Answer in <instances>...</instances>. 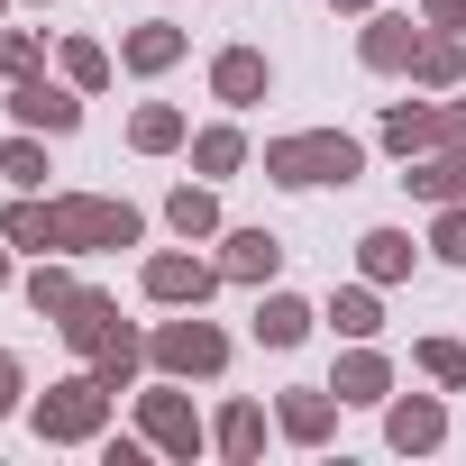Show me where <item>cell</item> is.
Returning <instances> with one entry per match:
<instances>
[{
    "mask_svg": "<svg viewBox=\"0 0 466 466\" xmlns=\"http://www.w3.org/2000/svg\"><path fill=\"white\" fill-rule=\"evenodd\" d=\"M357 174H366V137H348V128L266 137V183H284V192H320V183H357Z\"/></svg>",
    "mask_w": 466,
    "mask_h": 466,
    "instance_id": "6da1fadb",
    "label": "cell"
},
{
    "mask_svg": "<svg viewBox=\"0 0 466 466\" xmlns=\"http://www.w3.org/2000/svg\"><path fill=\"white\" fill-rule=\"evenodd\" d=\"M147 210L119 192H56V257H101V248H137Z\"/></svg>",
    "mask_w": 466,
    "mask_h": 466,
    "instance_id": "7a4b0ae2",
    "label": "cell"
},
{
    "mask_svg": "<svg viewBox=\"0 0 466 466\" xmlns=\"http://www.w3.org/2000/svg\"><path fill=\"white\" fill-rule=\"evenodd\" d=\"M28 430L46 439V448H83V439H101L110 430V384L83 366V375H65V384H46L37 402H28Z\"/></svg>",
    "mask_w": 466,
    "mask_h": 466,
    "instance_id": "3957f363",
    "label": "cell"
},
{
    "mask_svg": "<svg viewBox=\"0 0 466 466\" xmlns=\"http://www.w3.org/2000/svg\"><path fill=\"white\" fill-rule=\"evenodd\" d=\"M147 366H156V375H183V384H210V375L228 366V329H210L201 311L156 320V329H147Z\"/></svg>",
    "mask_w": 466,
    "mask_h": 466,
    "instance_id": "277c9868",
    "label": "cell"
},
{
    "mask_svg": "<svg viewBox=\"0 0 466 466\" xmlns=\"http://www.w3.org/2000/svg\"><path fill=\"white\" fill-rule=\"evenodd\" d=\"M137 430H147V439H156L165 457H183V466H192V457L210 448V420L192 411L183 375H165V384H147V393H137Z\"/></svg>",
    "mask_w": 466,
    "mask_h": 466,
    "instance_id": "5b68a950",
    "label": "cell"
},
{
    "mask_svg": "<svg viewBox=\"0 0 466 466\" xmlns=\"http://www.w3.org/2000/svg\"><path fill=\"white\" fill-rule=\"evenodd\" d=\"M137 284H147V302H165V311H201L228 275H219V257H192V238H183V248L147 257V275H137Z\"/></svg>",
    "mask_w": 466,
    "mask_h": 466,
    "instance_id": "8992f818",
    "label": "cell"
},
{
    "mask_svg": "<svg viewBox=\"0 0 466 466\" xmlns=\"http://www.w3.org/2000/svg\"><path fill=\"white\" fill-rule=\"evenodd\" d=\"M83 101H92V92H74V83H46V74L10 83V119H19V128H37V137H74V128H83Z\"/></svg>",
    "mask_w": 466,
    "mask_h": 466,
    "instance_id": "52a82bcc",
    "label": "cell"
},
{
    "mask_svg": "<svg viewBox=\"0 0 466 466\" xmlns=\"http://www.w3.org/2000/svg\"><path fill=\"white\" fill-rule=\"evenodd\" d=\"M420 37H430V19H402V10H366V28H357V65H366V74H411Z\"/></svg>",
    "mask_w": 466,
    "mask_h": 466,
    "instance_id": "ba28073f",
    "label": "cell"
},
{
    "mask_svg": "<svg viewBox=\"0 0 466 466\" xmlns=\"http://www.w3.org/2000/svg\"><path fill=\"white\" fill-rule=\"evenodd\" d=\"M329 393H339L348 411H384V402H393V357H384L375 339H348V357H339Z\"/></svg>",
    "mask_w": 466,
    "mask_h": 466,
    "instance_id": "9c48e42d",
    "label": "cell"
},
{
    "mask_svg": "<svg viewBox=\"0 0 466 466\" xmlns=\"http://www.w3.org/2000/svg\"><path fill=\"white\" fill-rule=\"evenodd\" d=\"M266 92H275L266 46H219V56H210V101H219V110H257Z\"/></svg>",
    "mask_w": 466,
    "mask_h": 466,
    "instance_id": "30bf717a",
    "label": "cell"
},
{
    "mask_svg": "<svg viewBox=\"0 0 466 466\" xmlns=\"http://www.w3.org/2000/svg\"><path fill=\"white\" fill-rule=\"evenodd\" d=\"M219 275L266 293V284L284 275V238H275V228H219Z\"/></svg>",
    "mask_w": 466,
    "mask_h": 466,
    "instance_id": "8fae6325",
    "label": "cell"
},
{
    "mask_svg": "<svg viewBox=\"0 0 466 466\" xmlns=\"http://www.w3.org/2000/svg\"><path fill=\"white\" fill-rule=\"evenodd\" d=\"M119 329H128V320H119V302H110V293H92V284H83V293H74V302L56 311V339H65L74 357H101V348H110Z\"/></svg>",
    "mask_w": 466,
    "mask_h": 466,
    "instance_id": "7c38bea8",
    "label": "cell"
},
{
    "mask_svg": "<svg viewBox=\"0 0 466 466\" xmlns=\"http://www.w3.org/2000/svg\"><path fill=\"white\" fill-rule=\"evenodd\" d=\"M384 439H393L402 457H430V448L448 439V402H439V393H393V402H384Z\"/></svg>",
    "mask_w": 466,
    "mask_h": 466,
    "instance_id": "4fadbf2b",
    "label": "cell"
},
{
    "mask_svg": "<svg viewBox=\"0 0 466 466\" xmlns=\"http://www.w3.org/2000/svg\"><path fill=\"white\" fill-rule=\"evenodd\" d=\"M339 411H348V402H339L329 384H293V393L275 402V430H284L293 448H320V439L339 430Z\"/></svg>",
    "mask_w": 466,
    "mask_h": 466,
    "instance_id": "5bb4252c",
    "label": "cell"
},
{
    "mask_svg": "<svg viewBox=\"0 0 466 466\" xmlns=\"http://www.w3.org/2000/svg\"><path fill=\"white\" fill-rule=\"evenodd\" d=\"M248 329H257V348H302V339L320 329V311H311L302 293L266 284V293H257V320H248Z\"/></svg>",
    "mask_w": 466,
    "mask_h": 466,
    "instance_id": "9a60e30c",
    "label": "cell"
},
{
    "mask_svg": "<svg viewBox=\"0 0 466 466\" xmlns=\"http://www.w3.org/2000/svg\"><path fill=\"white\" fill-rule=\"evenodd\" d=\"M183 46H192V37H183V28H174V19H137V28H128V37H119V65H128V74H147V83H156V74H174V65H183Z\"/></svg>",
    "mask_w": 466,
    "mask_h": 466,
    "instance_id": "2e32d148",
    "label": "cell"
},
{
    "mask_svg": "<svg viewBox=\"0 0 466 466\" xmlns=\"http://www.w3.org/2000/svg\"><path fill=\"white\" fill-rule=\"evenodd\" d=\"M411 266H420L411 228H366V238H357V275H366V284H402Z\"/></svg>",
    "mask_w": 466,
    "mask_h": 466,
    "instance_id": "e0dca14e",
    "label": "cell"
},
{
    "mask_svg": "<svg viewBox=\"0 0 466 466\" xmlns=\"http://www.w3.org/2000/svg\"><path fill=\"white\" fill-rule=\"evenodd\" d=\"M430 147H439V101H393V110H384V156L411 165V156H430Z\"/></svg>",
    "mask_w": 466,
    "mask_h": 466,
    "instance_id": "ac0fdd59",
    "label": "cell"
},
{
    "mask_svg": "<svg viewBox=\"0 0 466 466\" xmlns=\"http://www.w3.org/2000/svg\"><path fill=\"white\" fill-rule=\"evenodd\" d=\"M0 238L28 248V257H56V201L46 192H19L10 210H0Z\"/></svg>",
    "mask_w": 466,
    "mask_h": 466,
    "instance_id": "d6986e66",
    "label": "cell"
},
{
    "mask_svg": "<svg viewBox=\"0 0 466 466\" xmlns=\"http://www.w3.org/2000/svg\"><path fill=\"white\" fill-rule=\"evenodd\" d=\"M238 165H248V128H238V119H210V128H192V174H201V183L238 174Z\"/></svg>",
    "mask_w": 466,
    "mask_h": 466,
    "instance_id": "ffe728a7",
    "label": "cell"
},
{
    "mask_svg": "<svg viewBox=\"0 0 466 466\" xmlns=\"http://www.w3.org/2000/svg\"><path fill=\"white\" fill-rule=\"evenodd\" d=\"M165 228L192 238V248L219 238V192H210V183H174V192H165Z\"/></svg>",
    "mask_w": 466,
    "mask_h": 466,
    "instance_id": "44dd1931",
    "label": "cell"
},
{
    "mask_svg": "<svg viewBox=\"0 0 466 466\" xmlns=\"http://www.w3.org/2000/svg\"><path fill=\"white\" fill-rule=\"evenodd\" d=\"M411 83H420V92H457V83H466V37L430 28V37H420V56H411Z\"/></svg>",
    "mask_w": 466,
    "mask_h": 466,
    "instance_id": "7402d4cb",
    "label": "cell"
},
{
    "mask_svg": "<svg viewBox=\"0 0 466 466\" xmlns=\"http://www.w3.org/2000/svg\"><path fill=\"white\" fill-rule=\"evenodd\" d=\"M128 147H137V156H174V147H192V119H183L174 101H137V119H128Z\"/></svg>",
    "mask_w": 466,
    "mask_h": 466,
    "instance_id": "603a6c76",
    "label": "cell"
},
{
    "mask_svg": "<svg viewBox=\"0 0 466 466\" xmlns=\"http://www.w3.org/2000/svg\"><path fill=\"white\" fill-rule=\"evenodd\" d=\"M402 183H411L430 210H439V201H466V156H457V147H430V156H411Z\"/></svg>",
    "mask_w": 466,
    "mask_h": 466,
    "instance_id": "cb8c5ba5",
    "label": "cell"
},
{
    "mask_svg": "<svg viewBox=\"0 0 466 466\" xmlns=\"http://www.w3.org/2000/svg\"><path fill=\"white\" fill-rule=\"evenodd\" d=\"M210 448H219L228 466H248V457L266 448V402H228V411L210 420Z\"/></svg>",
    "mask_w": 466,
    "mask_h": 466,
    "instance_id": "d4e9b609",
    "label": "cell"
},
{
    "mask_svg": "<svg viewBox=\"0 0 466 466\" xmlns=\"http://www.w3.org/2000/svg\"><path fill=\"white\" fill-rule=\"evenodd\" d=\"M56 74H65L74 92H110V74H119V56H110L101 37H65V46H56Z\"/></svg>",
    "mask_w": 466,
    "mask_h": 466,
    "instance_id": "484cf974",
    "label": "cell"
},
{
    "mask_svg": "<svg viewBox=\"0 0 466 466\" xmlns=\"http://www.w3.org/2000/svg\"><path fill=\"white\" fill-rule=\"evenodd\" d=\"M375 293H384V284H339L320 320H329L339 339H375V329H384V302H375Z\"/></svg>",
    "mask_w": 466,
    "mask_h": 466,
    "instance_id": "4316f807",
    "label": "cell"
},
{
    "mask_svg": "<svg viewBox=\"0 0 466 466\" xmlns=\"http://www.w3.org/2000/svg\"><path fill=\"white\" fill-rule=\"evenodd\" d=\"M92 375H101V384H110V393H128V384H137V375H147V339H137V329H119V339H110V348H101V357H92Z\"/></svg>",
    "mask_w": 466,
    "mask_h": 466,
    "instance_id": "83f0119b",
    "label": "cell"
},
{
    "mask_svg": "<svg viewBox=\"0 0 466 466\" xmlns=\"http://www.w3.org/2000/svg\"><path fill=\"white\" fill-rule=\"evenodd\" d=\"M19 293H28V311H37V320H56V311H65L83 284H74V266H46V257H37V275H28Z\"/></svg>",
    "mask_w": 466,
    "mask_h": 466,
    "instance_id": "f1b7e54d",
    "label": "cell"
},
{
    "mask_svg": "<svg viewBox=\"0 0 466 466\" xmlns=\"http://www.w3.org/2000/svg\"><path fill=\"white\" fill-rule=\"evenodd\" d=\"M411 366H420L439 393H466V348H457V339H420V348H411Z\"/></svg>",
    "mask_w": 466,
    "mask_h": 466,
    "instance_id": "f546056e",
    "label": "cell"
},
{
    "mask_svg": "<svg viewBox=\"0 0 466 466\" xmlns=\"http://www.w3.org/2000/svg\"><path fill=\"white\" fill-rule=\"evenodd\" d=\"M46 74V37L37 28H0V83H28Z\"/></svg>",
    "mask_w": 466,
    "mask_h": 466,
    "instance_id": "4dcf8cb0",
    "label": "cell"
},
{
    "mask_svg": "<svg viewBox=\"0 0 466 466\" xmlns=\"http://www.w3.org/2000/svg\"><path fill=\"white\" fill-rule=\"evenodd\" d=\"M430 257H439V266H466V201H439V219H430Z\"/></svg>",
    "mask_w": 466,
    "mask_h": 466,
    "instance_id": "1f68e13d",
    "label": "cell"
},
{
    "mask_svg": "<svg viewBox=\"0 0 466 466\" xmlns=\"http://www.w3.org/2000/svg\"><path fill=\"white\" fill-rule=\"evenodd\" d=\"M0 174H10L19 192H37V183H46V147H37V128H28V137H10V147H0Z\"/></svg>",
    "mask_w": 466,
    "mask_h": 466,
    "instance_id": "d6a6232c",
    "label": "cell"
},
{
    "mask_svg": "<svg viewBox=\"0 0 466 466\" xmlns=\"http://www.w3.org/2000/svg\"><path fill=\"white\" fill-rule=\"evenodd\" d=\"M0 411H28V366L0 348Z\"/></svg>",
    "mask_w": 466,
    "mask_h": 466,
    "instance_id": "836d02e7",
    "label": "cell"
},
{
    "mask_svg": "<svg viewBox=\"0 0 466 466\" xmlns=\"http://www.w3.org/2000/svg\"><path fill=\"white\" fill-rule=\"evenodd\" d=\"M420 19L448 28V37H466V0H420Z\"/></svg>",
    "mask_w": 466,
    "mask_h": 466,
    "instance_id": "e575fe53",
    "label": "cell"
},
{
    "mask_svg": "<svg viewBox=\"0 0 466 466\" xmlns=\"http://www.w3.org/2000/svg\"><path fill=\"white\" fill-rule=\"evenodd\" d=\"M439 147H457V156H466V101H439Z\"/></svg>",
    "mask_w": 466,
    "mask_h": 466,
    "instance_id": "d590c367",
    "label": "cell"
},
{
    "mask_svg": "<svg viewBox=\"0 0 466 466\" xmlns=\"http://www.w3.org/2000/svg\"><path fill=\"white\" fill-rule=\"evenodd\" d=\"M0 293H10V238H0Z\"/></svg>",
    "mask_w": 466,
    "mask_h": 466,
    "instance_id": "8d00e7d4",
    "label": "cell"
},
{
    "mask_svg": "<svg viewBox=\"0 0 466 466\" xmlns=\"http://www.w3.org/2000/svg\"><path fill=\"white\" fill-rule=\"evenodd\" d=\"M329 10H357V19H366V10H375V0H329Z\"/></svg>",
    "mask_w": 466,
    "mask_h": 466,
    "instance_id": "74e56055",
    "label": "cell"
},
{
    "mask_svg": "<svg viewBox=\"0 0 466 466\" xmlns=\"http://www.w3.org/2000/svg\"><path fill=\"white\" fill-rule=\"evenodd\" d=\"M0 19H10V0H0Z\"/></svg>",
    "mask_w": 466,
    "mask_h": 466,
    "instance_id": "f35d334b",
    "label": "cell"
},
{
    "mask_svg": "<svg viewBox=\"0 0 466 466\" xmlns=\"http://www.w3.org/2000/svg\"><path fill=\"white\" fill-rule=\"evenodd\" d=\"M28 10H46V0H28Z\"/></svg>",
    "mask_w": 466,
    "mask_h": 466,
    "instance_id": "ab89813d",
    "label": "cell"
}]
</instances>
